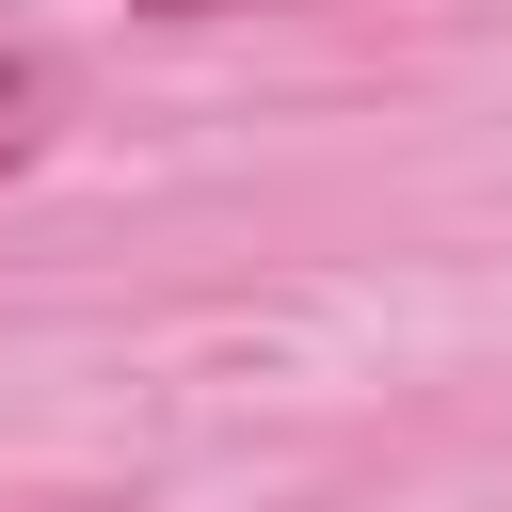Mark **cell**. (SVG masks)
<instances>
[{
  "label": "cell",
  "instance_id": "6da1fadb",
  "mask_svg": "<svg viewBox=\"0 0 512 512\" xmlns=\"http://www.w3.org/2000/svg\"><path fill=\"white\" fill-rule=\"evenodd\" d=\"M48 96H64V80H48L32 48H0V176H16L32 144H48Z\"/></svg>",
  "mask_w": 512,
  "mask_h": 512
},
{
  "label": "cell",
  "instance_id": "7a4b0ae2",
  "mask_svg": "<svg viewBox=\"0 0 512 512\" xmlns=\"http://www.w3.org/2000/svg\"><path fill=\"white\" fill-rule=\"evenodd\" d=\"M160 16H240V0H160Z\"/></svg>",
  "mask_w": 512,
  "mask_h": 512
}]
</instances>
